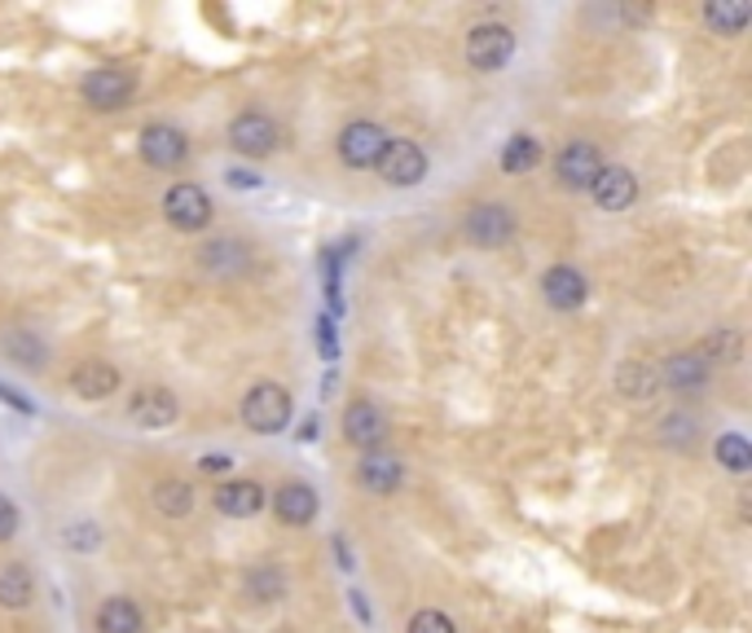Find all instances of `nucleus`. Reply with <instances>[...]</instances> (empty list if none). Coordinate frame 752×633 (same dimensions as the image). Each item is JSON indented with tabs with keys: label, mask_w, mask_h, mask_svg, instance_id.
Returning a JSON list of instances; mask_svg holds the SVG:
<instances>
[{
	"label": "nucleus",
	"mask_w": 752,
	"mask_h": 633,
	"mask_svg": "<svg viewBox=\"0 0 752 633\" xmlns=\"http://www.w3.org/2000/svg\"><path fill=\"white\" fill-rule=\"evenodd\" d=\"M243 422L260 436H277L291 422V391L282 382H255L243 396Z\"/></svg>",
	"instance_id": "obj_1"
},
{
	"label": "nucleus",
	"mask_w": 752,
	"mask_h": 633,
	"mask_svg": "<svg viewBox=\"0 0 752 633\" xmlns=\"http://www.w3.org/2000/svg\"><path fill=\"white\" fill-rule=\"evenodd\" d=\"M163 216H167V225H172V229H181V234H199V229H207V225H212V198H207V190H203V185L181 181V185H172V190L163 194Z\"/></svg>",
	"instance_id": "obj_2"
},
{
	"label": "nucleus",
	"mask_w": 752,
	"mask_h": 633,
	"mask_svg": "<svg viewBox=\"0 0 752 633\" xmlns=\"http://www.w3.org/2000/svg\"><path fill=\"white\" fill-rule=\"evenodd\" d=\"M515 58V31L510 27H501V22H480V27H471V35H467V62L476 67V71H501L506 62Z\"/></svg>",
	"instance_id": "obj_3"
},
{
	"label": "nucleus",
	"mask_w": 752,
	"mask_h": 633,
	"mask_svg": "<svg viewBox=\"0 0 752 633\" xmlns=\"http://www.w3.org/2000/svg\"><path fill=\"white\" fill-rule=\"evenodd\" d=\"M176 414H181L176 396H172L167 387H159V382H145V387H136V391L128 396V422H132V427H141V431L172 427V422H176Z\"/></svg>",
	"instance_id": "obj_4"
},
{
	"label": "nucleus",
	"mask_w": 752,
	"mask_h": 633,
	"mask_svg": "<svg viewBox=\"0 0 752 633\" xmlns=\"http://www.w3.org/2000/svg\"><path fill=\"white\" fill-rule=\"evenodd\" d=\"M387 141H392V136H387L375 120H353V124L339 132V159H344L348 167H357V172L378 167V159H383Z\"/></svg>",
	"instance_id": "obj_5"
},
{
	"label": "nucleus",
	"mask_w": 752,
	"mask_h": 633,
	"mask_svg": "<svg viewBox=\"0 0 752 633\" xmlns=\"http://www.w3.org/2000/svg\"><path fill=\"white\" fill-rule=\"evenodd\" d=\"M132 89H136V75L128 67H98V71H89L80 93L93 111H120V106H128Z\"/></svg>",
	"instance_id": "obj_6"
},
{
	"label": "nucleus",
	"mask_w": 752,
	"mask_h": 633,
	"mask_svg": "<svg viewBox=\"0 0 752 633\" xmlns=\"http://www.w3.org/2000/svg\"><path fill=\"white\" fill-rule=\"evenodd\" d=\"M378 176L396 190H409L427 176V154L414 145V141H387L383 159H378Z\"/></svg>",
	"instance_id": "obj_7"
},
{
	"label": "nucleus",
	"mask_w": 752,
	"mask_h": 633,
	"mask_svg": "<svg viewBox=\"0 0 752 633\" xmlns=\"http://www.w3.org/2000/svg\"><path fill=\"white\" fill-rule=\"evenodd\" d=\"M387 414L378 409L375 400H353L348 409H344V436L362 449V453H375L378 445L387 440Z\"/></svg>",
	"instance_id": "obj_8"
},
{
	"label": "nucleus",
	"mask_w": 752,
	"mask_h": 633,
	"mask_svg": "<svg viewBox=\"0 0 752 633\" xmlns=\"http://www.w3.org/2000/svg\"><path fill=\"white\" fill-rule=\"evenodd\" d=\"M599 172H603V159H599V150H595L590 141H568V145L559 150V159H555V176H559L568 190H590Z\"/></svg>",
	"instance_id": "obj_9"
},
{
	"label": "nucleus",
	"mask_w": 752,
	"mask_h": 633,
	"mask_svg": "<svg viewBox=\"0 0 752 633\" xmlns=\"http://www.w3.org/2000/svg\"><path fill=\"white\" fill-rule=\"evenodd\" d=\"M230 145L243 154V159H264L277 150V124L260 111H243L234 124H230Z\"/></svg>",
	"instance_id": "obj_10"
},
{
	"label": "nucleus",
	"mask_w": 752,
	"mask_h": 633,
	"mask_svg": "<svg viewBox=\"0 0 752 633\" xmlns=\"http://www.w3.org/2000/svg\"><path fill=\"white\" fill-rule=\"evenodd\" d=\"M190 154V136L172 124H150L141 132V159L150 167H181Z\"/></svg>",
	"instance_id": "obj_11"
},
{
	"label": "nucleus",
	"mask_w": 752,
	"mask_h": 633,
	"mask_svg": "<svg viewBox=\"0 0 752 633\" xmlns=\"http://www.w3.org/2000/svg\"><path fill=\"white\" fill-rule=\"evenodd\" d=\"M510 234H515V212L501 207V203H485V207H476V212L467 216V238H471L476 247H485V252L506 247Z\"/></svg>",
	"instance_id": "obj_12"
},
{
	"label": "nucleus",
	"mask_w": 752,
	"mask_h": 633,
	"mask_svg": "<svg viewBox=\"0 0 752 633\" xmlns=\"http://www.w3.org/2000/svg\"><path fill=\"white\" fill-rule=\"evenodd\" d=\"M541 295H546V304H550L555 313H577V308L586 304V277H581V268H572V264L546 268V273H541Z\"/></svg>",
	"instance_id": "obj_13"
},
{
	"label": "nucleus",
	"mask_w": 752,
	"mask_h": 633,
	"mask_svg": "<svg viewBox=\"0 0 752 633\" xmlns=\"http://www.w3.org/2000/svg\"><path fill=\"white\" fill-rule=\"evenodd\" d=\"M660 375V387L678 391V396H700L709 387V366L695 357V353H673L664 357V366H656Z\"/></svg>",
	"instance_id": "obj_14"
},
{
	"label": "nucleus",
	"mask_w": 752,
	"mask_h": 633,
	"mask_svg": "<svg viewBox=\"0 0 752 633\" xmlns=\"http://www.w3.org/2000/svg\"><path fill=\"white\" fill-rule=\"evenodd\" d=\"M590 194H595V203H599V212H626L633 207V198H638V176L629 172V167H603L599 176H595V185H590Z\"/></svg>",
	"instance_id": "obj_15"
},
{
	"label": "nucleus",
	"mask_w": 752,
	"mask_h": 633,
	"mask_svg": "<svg viewBox=\"0 0 752 633\" xmlns=\"http://www.w3.org/2000/svg\"><path fill=\"white\" fill-rule=\"evenodd\" d=\"M400 480H405V467H400V458L396 453H362V462H357V484L366 489V493H378V498H387V493H396L400 489Z\"/></svg>",
	"instance_id": "obj_16"
},
{
	"label": "nucleus",
	"mask_w": 752,
	"mask_h": 633,
	"mask_svg": "<svg viewBox=\"0 0 752 633\" xmlns=\"http://www.w3.org/2000/svg\"><path fill=\"white\" fill-rule=\"evenodd\" d=\"M273 510H277V519H282V523L304 528V523H313V519H317V493H313L304 480H286V484L273 493Z\"/></svg>",
	"instance_id": "obj_17"
},
{
	"label": "nucleus",
	"mask_w": 752,
	"mask_h": 633,
	"mask_svg": "<svg viewBox=\"0 0 752 633\" xmlns=\"http://www.w3.org/2000/svg\"><path fill=\"white\" fill-rule=\"evenodd\" d=\"M120 387H124V379H120V370L111 361H84V366L71 370V391L80 400H106Z\"/></svg>",
	"instance_id": "obj_18"
},
{
	"label": "nucleus",
	"mask_w": 752,
	"mask_h": 633,
	"mask_svg": "<svg viewBox=\"0 0 752 633\" xmlns=\"http://www.w3.org/2000/svg\"><path fill=\"white\" fill-rule=\"evenodd\" d=\"M216 510L230 514V519H251L264 510V489L255 480H225L216 489Z\"/></svg>",
	"instance_id": "obj_19"
},
{
	"label": "nucleus",
	"mask_w": 752,
	"mask_h": 633,
	"mask_svg": "<svg viewBox=\"0 0 752 633\" xmlns=\"http://www.w3.org/2000/svg\"><path fill=\"white\" fill-rule=\"evenodd\" d=\"M35 599V576L27 563H0V608L4 612H22Z\"/></svg>",
	"instance_id": "obj_20"
},
{
	"label": "nucleus",
	"mask_w": 752,
	"mask_h": 633,
	"mask_svg": "<svg viewBox=\"0 0 752 633\" xmlns=\"http://www.w3.org/2000/svg\"><path fill=\"white\" fill-rule=\"evenodd\" d=\"M704 22H709L718 35H740L752 22V4L749 0H709V4H704Z\"/></svg>",
	"instance_id": "obj_21"
},
{
	"label": "nucleus",
	"mask_w": 752,
	"mask_h": 633,
	"mask_svg": "<svg viewBox=\"0 0 752 633\" xmlns=\"http://www.w3.org/2000/svg\"><path fill=\"white\" fill-rule=\"evenodd\" d=\"M617 387H621L626 400H651L660 391V375H656L651 361H626L617 370Z\"/></svg>",
	"instance_id": "obj_22"
},
{
	"label": "nucleus",
	"mask_w": 752,
	"mask_h": 633,
	"mask_svg": "<svg viewBox=\"0 0 752 633\" xmlns=\"http://www.w3.org/2000/svg\"><path fill=\"white\" fill-rule=\"evenodd\" d=\"M704 366H735L740 357H744V335L740 330H731V326H722V330H713L704 344H700V353H695Z\"/></svg>",
	"instance_id": "obj_23"
},
{
	"label": "nucleus",
	"mask_w": 752,
	"mask_h": 633,
	"mask_svg": "<svg viewBox=\"0 0 752 633\" xmlns=\"http://www.w3.org/2000/svg\"><path fill=\"white\" fill-rule=\"evenodd\" d=\"M98 633H141V612L132 599H106L98 608Z\"/></svg>",
	"instance_id": "obj_24"
},
{
	"label": "nucleus",
	"mask_w": 752,
	"mask_h": 633,
	"mask_svg": "<svg viewBox=\"0 0 752 633\" xmlns=\"http://www.w3.org/2000/svg\"><path fill=\"white\" fill-rule=\"evenodd\" d=\"M498 163H501V172H532V167L541 163V141H537V136H528V132L510 136Z\"/></svg>",
	"instance_id": "obj_25"
},
{
	"label": "nucleus",
	"mask_w": 752,
	"mask_h": 633,
	"mask_svg": "<svg viewBox=\"0 0 752 633\" xmlns=\"http://www.w3.org/2000/svg\"><path fill=\"white\" fill-rule=\"evenodd\" d=\"M150 498H154V510H163L167 519H181L194 510V489L185 480H159Z\"/></svg>",
	"instance_id": "obj_26"
},
{
	"label": "nucleus",
	"mask_w": 752,
	"mask_h": 633,
	"mask_svg": "<svg viewBox=\"0 0 752 633\" xmlns=\"http://www.w3.org/2000/svg\"><path fill=\"white\" fill-rule=\"evenodd\" d=\"M203 268H207V273H225V277H230V273H243V268H247V252H243V243H225V238H221V243H207V247H203Z\"/></svg>",
	"instance_id": "obj_27"
},
{
	"label": "nucleus",
	"mask_w": 752,
	"mask_h": 633,
	"mask_svg": "<svg viewBox=\"0 0 752 633\" xmlns=\"http://www.w3.org/2000/svg\"><path fill=\"white\" fill-rule=\"evenodd\" d=\"M713 458H718V467H726V471H735V476H744L752 467V445L740 436V431H726V436H718V449H713Z\"/></svg>",
	"instance_id": "obj_28"
},
{
	"label": "nucleus",
	"mask_w": 752,
	"mask_h": 633,
	"mask_svg": "<svg viewBox=\"0 0 752 633\" xmlns=\"http://www.w3.org/2000/svg\"><path fill=\"white\" fill-rule=\"evenodd\" d=\"M4 357L27 366V370H40L44 366V344L35 335H27V330H13V335H4Z\"/></svg>",
	"instance_id": "obj_29"
},
{
	"label": "nucleus",
	"mask_w": 752,
	"mask_h": 633,
	"mask_svg": "<svg viewBox=\"0 0 752 633\" xmlns=\"http://www.w3.org/2000/svg\"><path fill=\"white\" fill-rule=\"evenodd\" d=\"M660 436H664L673 449H691V445H695V436H700V427H695L687 414H669V418H664V427H660Z\"/></svg>",
	"instance_id": "obj_30"
},
{
	"label": "nucleus",
	"mask_w": 752,
	"mask_h": 633,
	"mask_svg": "<svg viewBox=\"0 0 752 633\" xmlns=\"http://www.w3.org/2000/svg\"><path fill=\"white\" fill-rule=\"evenodd\" d=\"M247 590L251 594H260L264 603H268V599H282V576H277L273 568H255L247 576Z\"/></svg>",
	"instance_id": "obj_31"
},
{
	"label": "nucleus",
	"mask_w": 752,
	"mask_h": 633,
	"mask_svg": "<svg viewBox=\"0 0 752 633\" xmlns=\"http://www.w3.org/2000/svg\"><path fill=\"white\" fill-rule=\"evenodd\" d=\"M405 633H458L454 630V621L445 616V612H436V608H423L414 621H409V630Z\"/></svg>",
	"instance_id": "obj_32"
},
{
	"label": "nucleus",
	"mask_w": 752,
	"mask_h": 633,
	"mask_svg": "<svg viewBox=\"0 0 752 633\" xmlns=\"http://www.w3.org/2000/svg\"><path fill=\"white\" fill-rule=\"evenodd\" d=\"M62 541H67L71 550H98V545H102V532H98V523H71V528L62 532Z\"/></svg>",
	"instance_id": "obj_33"
},
{
	"label": "nucleus",
	"mask_w": 752,
	"mask_h": 633,
	"mask_svg": "<svg viewBox=\"0 0 752 633\" xmlns=\"http://www.w3.org/2000/svg\"><path fill=\"white\" fill-rule=\"evenodd\" d=\"M230 467H234L230 453H203V458H199V471H203V476H230Z\"/></svg>",
	"instance_id": "obj_34"
},
{
	"label": "nucleus",
	"mask_w": 752,
	"mask_h": 633,
	"mask_svg": "<svg viewBox=\"0 0 752 633\" xmlns=\"http://www.w3.org/2000/svg\"><path fill=\"white\" fill-rule=\"evenodd\" d=\"M13 532H18V507H13V502L0 493V541H9Z\"/></svg>",
	"instance_id": "obj_35"
},
{
	"label": "nucleus",
	"mask_w": 752,
	"mask_h": 633,
	"mask_svg": "<svg viewBox=\"0 0 752 633\" xmlns=\"http://www.w3.org/2000/svg\"><path fill=\"white\" fill-rule=\"evenodd\" d=\"M0 400H4V405H13V409H22V414H35V409H31V400H22L18 391H9L4 382H0Z\"/></svg>",
	"instance_id": "obj_36"
},
{
	"label": "nucleus",
	"mask_w": 752,
	"mask_h": 633,
	"mask_svg": "<svg viewBox=\"0 0 752 633\" xmlns=\"http://www.w3.org/2000/svg\"><path fill=\"white\" fill-rule=\"evenodd\" d=\"M322 357H326V361H335V330H331L326 321H322Z\"/></svg>",
	"instance_id": "obj_37"
},
{
	"label": "nucleus",
	"mask_w": 752,
	"mask_h": 633,
	"mask_svg": "<svg viewBox=\"0 0 752 633\" xmlns=\"http://www.w3.org/2000/svg\"><path fill=\"white\" fill-rule=\"evenodd\" d=\"M230 181H234L238 190H255V185H260V176H251V172H230Z\"/></svg>",
	"instance_id": "obj_38"
}]
</instances>
